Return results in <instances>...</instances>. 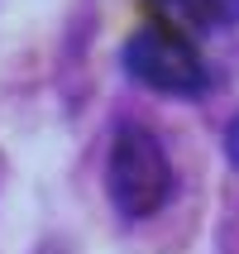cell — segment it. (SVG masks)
<instances>
[{"label": "cell", "mask_w": 239, "mask_h": 254, "mask_svg": "<svg viewBox=\"0 0 239 254\" xmlns=\"http://www.w3.org/2000/svg\"><path fill=\"white\" fill-rule=\"evenodd\" d=\"M187 10H191V24L196 29L239 24V0H187Z\"/></svg>", "instance_id": "3"}, {"label": "cell", "mask_w": 239, "mask_h": 254, "mask_svg": "<svg viewBox=\"0 0 239 254\" xmlns=\"http://www.w3.org/2000/svg\"><path fill=\"white\" fill-rule=\"evenodd\" d=\"M225 154H230V163L239 168V115H235V125H230V134H225Z\"/></svg>", "instance_id": "4"}, {"label": "cell", "mask_w": 239, "mask_h": 254, "mask_svg": "<svg viewBox=\"0 0 239 254\" xmlns=\"http://www.w3.org/2000/svg\"><path fill=\"white\" fill-rule=\"evenodd\" d=\"M105 192L125 221H148L172 197V163L153 129L120 125L105 154Z\"/></svg>", "instance_id": "1"}, {"label": "cell", "mask_w": 239, "mask_h": 254, "mask_svg": "<svg viewBox=\"0 0 239 254\" xmlns=\"http://www.w3.org/2000/svg\"><path fill=\"white\" fill-rule=\"evenodd\" d=\"M120 63L139 86H148L158 96H201L211 86V67H206L196 39L172 24H158V19L139 24L125 39Z\"/></svg>", "instance_id": "2"}]
</instances>
